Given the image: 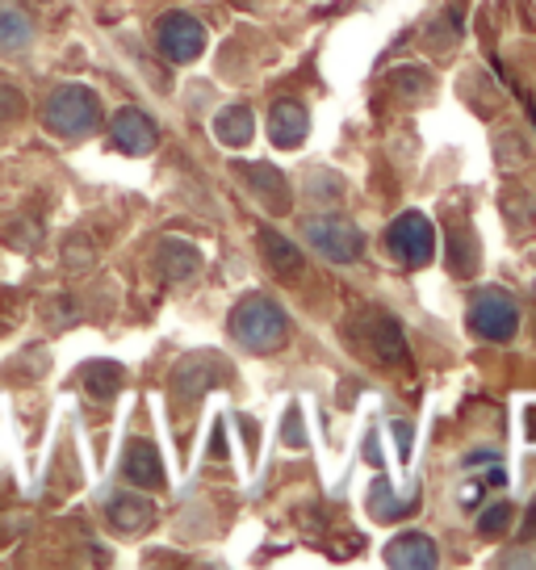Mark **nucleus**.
I'll return each instance as SVG.
<instances>
[{"label": "nucleus", "instance_id": "nucleus-1", "mask_svg": "<svg viewBox=\"0 0 536 570\" xmlns=\"http://www.w3.org/2000/svg\"><path fill=\"white\" fill-rule=\"evenodd\" d=\"M101 101L97 92L85 89V85H59V89L42 101V122L47 130L63 135V139H85V135H97L101 130Z\"/></svg>", "mask_w": 536, "mask_h": 570}, {"label": "nucleus", "instance_id": "nucleus-2", "mask_svg": "<svg viewBox=\"0 0 536 570\" xmlns=\"http://www.w3.org/2000/svg\"><path fill=\"white\" fill-rule=\"evenodd\" d=\"M231 336L239 340L244 348L272 353V348H281L289 336L286 311L272 303L268 294H248V298L231 311Z\"/></svg>", "mask_w": 536, "mask_h": 570}, {"label": "nucleus", "instance_id": "nucleus-3", "mask_svg": "<svg viewBox=\"0 0 536 570\" xmlns=\"http://www.w3.org/2000/svg\"><path fill=\"white\" fill-rule=\"evenodd\" d=\"M516 327H519V303L507 289L486 285V289L474 294V303H469V332L474 336L503 344V340L516 336Z\"/></svg>", "mask_w": 536, "mask_h": 570}, {"label": "nucleus", "instance_id": "nucleus-4", "mask_svg": "<svg viewBox=\"0 0 536 570\" xmlns=\"http://www.w3.org/2000/svg\"><path fill=\"white\" fill-rule=\"evenodd\" d=\"M386 248H390L398 265L407 268L431 265V256H436V227H431V218L419 210L398 214L390 223V232H386Z\"/></svg>", "mask_w": 536, "mask_h": 570}, {"label": "nucleus", "instance_id": "nucleus-5", "mask_svg": "<svg viewBox=\"0 0 536 570\" xmlns=\"http://www.w3.org/2000/svg\"><path fill=\"white\" fill-rule=\"evenodd\" d=\"M306 244L327 256L331 265H348V261H360L365 252V232L357 223H348L340 214H322V218H310L306 223Z\"/></svg>", "mask_w": 536, "mask_h": 570}, {"label": "nucleus", "instance_id": "nucleus-6", "mask_svg": "<svg viewBox=\"0 0 536 570\" xmlns=\"http://www.w3.org/2000/svg\"><path fill=\"white\" fill-rule=\"evenodd\" d=\"M156 47L172 63H193L197 55L206 51V26L189 13H168L156 30Z\"/></svg>", "mask_w": 536, "mask_h": 570}, {"label": "nucleus", "instance_id": "nucleus-7", "mask_svg": "<svg viewBox=\"0 0 536 570\" xmlns=\"http://www.w3.org/2000/svg\"><path fill=\"white\" fill-rule=\"evenodd\" d=\"M109 139H113V147L126 151V156H147V151H156V139H160V135H156V126H151V118H147L143 109L122 106L113 114Z\"/></svg>", "mask_w": 536, "mask_h": 570}, {"label": "nucleus", "instance_id": "nucleus-8", "mask_svg": "<svg viewBox=\"0 0 536 570\" xmlns=\"http://www.w3.org/2000/svg\"><path fill=\"white\" fill-rule=\"evenodd\" d=\"M106 517L118 533H139L147 520L156 517V503L143 495H130V491H118V495H109Z\"/></svg>", "mask_w": 536, "mask_h": 570}, {"label": "nucleus", "instance_id": "nucleus-9", "mask_svg": "<svg viewBox=\"0 0 536 570\" xmlns=\"http://www.w3.org/2000/svg\"><path fill=\"white\" fill-rule=\"evenodd\" d=\"M306 130H310V118H306V109L298 101H277L272 114H268V135L277 147H298L306 139Z\"/></svg>", "mask_w": 536, "mask_h": 570}, {"label": "nucleus", "instance_id": "nucleus-10", "mask_svg": "<svg viewBox=\"0 0 536 570\" xmlns=\"http://www.w3.org/2000/svg\"><path fill=\"white\" fill-rule=\"evenodd\" d=\"M122 474H126V482H135V487H160L163 462H160V453H156V445H151V441H130Z\"/></svg>", "mask_w": 536, "mask_h": 570}, {"label": "nucleus", "instance_id": "nucleus-11", "mask_svg": "<svg viewBox=\"0 0 536 570\" xmlns=\"http://www.w3.org/2000/svg\"><path fill=\"white\" fill-rule=\"evenodd\" d=\"M386 562H390V567H407V570H415V567L428 570V567H436V541L424 533L394 537L390 546H386Z\"/></svg>", "mask_w": 536, "mask_h": 570}, {"label": "nucleus", "instance_id": "nucleus-12", "mask_svg": "<svg viewBox=\"0 0 536 570\" xmlns=\"http://www.w3.org/2000/svg\"><path fill=\"white\" fill-rule=\"evenodd\" d=\"M34 42V21L18 0H0V51H26Z\"/></svg>", "mask_w": 536, "mask_h": 570}, {"label": "nucleus", "instance_id": "nucleus-13", "mask_svg": "<svg viewBox=\"0 0 536 570\" xmlns=\"http://www.w3.org/2000/svg\"><path fill=\"white\" fill-rule=\"evenodd\" d=\"M156 268L168 282H185L201 268V252L193 244H180V239H163L160 252H156Z\"/></svg>", "mask_w": 536, "mask_h": 570}, {"label": "nucleus", "instance_id": "nucleus-14", "mask_svg": "<svg viewBox=\"0 0 536 570\" xmlns=\"http://www.w3.org/2000/svg\"><path fill=\"white\" fill-rule=\"evenodd\" d=\"M215 135H218V142H227V147H248L251 135H256L251 109H244V106L222 109V114L215 118Z\"/></svg>", "mask_w": 536, "mask_h": 570}, {"label": "nucleus", "instance_id": "nucleus-15", "mask_svg": "<svg viewBox=\"0 0 536 570\" xmlns=\"http://www.w3.org/2000/svg\"><path fill=\"white\" fill-rule=\"evenodd\" d=\"M244 177H248V185L256 189V197H265L268 210H289V185L272 168H265V164H256V168H244Z\"/></svg>", "mask_w": 536, "mask_h": 570}, {"label": "nucleus", "instance_id": "nucleus-16", "mask_svg": "<svg viewBox=\"0 0 536 570\" xmlns=\"http://www.w3.org/2000/svg\"><path fill=\"white\" fill-rule=\"evenodd\" d=\"M260 244H265V256L272 261L277 273H298V268H302V252L294 248L286 235H277L265 227V232H260Z\"/></svg>", "mask_w": 536, "mask_h": 570}, {"label": "nucleus", "instance_id": "nucleus-17", "mask_svg": "<svg viewBox=\"0 0 536 570\" xmlns=\"http://www.w3.org/2000/svg\"><path fill=\"white\" fill-rule=\"evenodd\" d=\"M80 382H85V391H92L97 399H109V394L122 386V370L109 365V361H97V365H85V370H80Z\"/></svg>", "mask_w": 536, "mask_h": 570}, {"label": "nucleus", "instance_id": "nucleus-18", "mask_svg": "<svg viewBox=\"0 0 536 570\" xmlns=\"http://www.w3.org/2000/svg\"><path fill=\"white\" fill-rule=\"evenodd\" d=\"M21 109H26V97H21L4 76H0V122H9V118H21Z\"/></svg>", "mask_w": 536, "mask_h": 570}, {"label": "nucleus", "instance_id": "nucleus-19", "mask_svg": "<svg viewBox=\"0 0 536 570\" xmlns=\"http://www.w3.org/2000/svg\"><path fill=\"white\" fill-rule=\"evenodd\" d=\"M507 520H512V508H507V503H495L490 512H483V520H478V529H483L486 537H499L503 529H507Z\"/></svg>", "mask_w": 536, "mask_h": 570}, {"label": "nucleus", "instance_id": "nucleus-20", "mask_svg": "<svg viewBox=\"0 0 536 570\" xmlns=\"http://www.w3.org/2000/svg\"><path fill=\"white\" fill-rule=\"evenodd\" d=\"M519 533H524V537H533V533H536V503H533V512H528V524H524Z\"/></svg>", "mask_w": 536, "mask_h": 570}]
</instances>
